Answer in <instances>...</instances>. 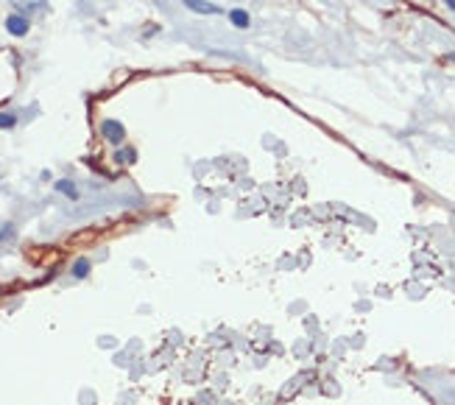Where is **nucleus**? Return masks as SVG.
<instances>
[{"label": "nucleus", "instance_id": "obj_6", "mask_svg": "<svg viewBox=\"0 0 455 405\" xmlns=\"http://www.w3.org/2000/svg\"><path fill=\"white\" fill-rule=\"evenodd\" d=\"M87 271H89V263H87V260H78L76 266H73V274H76V277H87Z\"/></svg>", "mask_w": 455, "mask_h": 405}, {"label": "nucleus", "instance_id": "obj_8", "mask_svg": "<svg viewBox=\"0 0 455 405\" xmlns=\"http://www.w3.org/2000/svg\"><path fill=\"white\" fill-rule=\"evenodd\" d=\"M6 235H11V226H9V224H6V226H3V229H0V240H3V237H6Z\"/></svg>", "mask_w": 455, "mask_h": 405}, {"label": "nucleus", "instance_id": "obj_4", "mask_svg": "<svg viewBox=\"0 0 455 405\" xmlns=\"http://www.w3.org/2000/svg\"><path fill=\"white\" fill-rule=\"evenodd\" d=\"M229 20H232V25H237V28H249V23H252L243 9H232V12H229Z\"/></svg>", "mask_w": 455, "mask_h": 405}, {"label": "nucleus", "instance_id": "obj_5", "mask_svg": "<svg viewBox=\"0 0 455 405\" xmlns=\"http://www.w3.org/2000/svg\"><path fill=\"white\" fill-rule=\"evenodd\" d=\"M56 190H59V193H65L67 199H76V196H78V190H76V187H73V185H70L67 179L56 182Z\"/></svg>", "mask_w": 455, "mask_h": 405}, {"label": "nucleus", "instance_id": "obj_2", "mask_svg": "<svg viewBox=\"0 0 455 405\" xmlns=\"http://www.w3.org/2000/svg\"><path fill=\"white\" fill-rule=\"evenodd\" d=\"M6 28H9V34H14V36H25L28 34V20L20 17V14H11L9 20H6Z\"/></svg>", "mask_w": 455, "mask_h": 405}, {"label": "nucleus", "instance_id": "obj_1", "mask_svg": "<svg viewBox=\"0 0 455 405\" xmlns=\"http://www.w3.org/2000/svg\"><path fill=\"white\" fill-rule=\"evenodd\" d=\"M101 132H103V137H106L109 143H123V137H126V129H123L118 120H103Z\"/></svg>", "mask_w": 455, "mask_h": 405}, {"label": "nucleus", "instance_id": "obj_3", "mask_svg": "<svg viewBox=\"0 0 455 405\" xmlns=\"http://www.w3.org/2000/svg\"><path fill=\"white\" fill-rule=\"evenodd\" d=\"M185 6H187L190 12H199V14H218V6L204 3V0H185Z\"/></svg>", "mask_w": 455, "mask_h": 405}, {"label": "nucleus", "instance_id": "obj_7", "mask_svg": "<svg viewBox=\"0 0 455 405\" xmlns=\"http://www.w3.org/2000/svg\"><path fill=\"white\" fill-rule=\"evenodd\" d=\"M14 123H17V118H14L11 112H3V115H0V129H11Z\"/></svg>", "mask_w": 455, "mask_h": 405}]
</instances>
